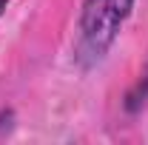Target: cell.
I'll return each mask as SVG.
<instances>
[{
	"label": "cell",
	"instance_id": "obj_1",
	"mask_svg": "<svg viewBox=\"0 0 148 145\" xmlns=\"http://www.w3.org/2000/svg\"><path fill=\"white\" fill-rule=\"evenodd\" d=\"M134 0H86L77 26V60L83 68L97 66L108 54L123 23L128 20Z\"/></svg>",
	"mask_w": 148,
	"mask_h": 145
},
{
	"label": "cell",
	"instance_id": "obj_2",
	"mask_svg": "<svg viewBox=\"0 0 148 145\" xmlns=\"http://www.w3.org/2000/svg\"><path fill=\"white\" fill-rule=\"evenodd\" d=\"M6 6H9V0H0V14L6 12Z\"/></svg>",
	"mask_w": 148,
	"mask_h": 145
}]
</instances>
